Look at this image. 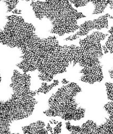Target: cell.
<instances>
[{
    "mask_svg": "<svg viewBox=\"0 0 113 134\" xmlns=\"http://www.w3.org/2000/svg\"><path fill=\"white\" fill-rule=\"evenodd\" d=\"M105 85L106 86V90H107L108 98L110 100V101H112V100H113V92H112L113 85H112V83L107 82L106 83Z\"/></svg>",
    "mask_w": 113,
    "mask_h": 134,
    "instance_id": "obj_11",
    "label": "cell"
},
{
    "mask_svg": "<svg viewBox=\"0 0 113 134\" xmlns=\"http://www.w3.org/2000/svg\"><path fill=\"white\" fill-rule=\"evenodd\" d=\"M112 37H113V35L111 34L109 37L108 38V41H107L106 43V47L107 48L108 51L110 52V53L112 54Z\"/></svg>",
    "mask_w": 113,
    "mask_h": 134,
    "instance_id": "obj_13",
    "label": "cell"
},
{
    "mask_svg": "<svg viewBox=\"0 0 113 134\" xmlns=\"http://www.w3.org/2000/svg\"><path fill=\"white\" fill-rule=\"evenodd\" d=\"M12 13L14 14H21V10H17V9H15L14 10H13Z\"/></svg>",
    "mask_w": 113,
    "mask_h": 134,
    "instance_id": "obj_17",
    "label": "cell"
},
{
    "mask_svg": "<svg viewBox=\"0 0 113 134\" xmlns=\"http://www.w3.org/2000/svg\"><path fill=\"white\" fill-rule=\"evenodd\" d=\"M112 1V0H107V1H99V0H90V2L92 3L95 9L93 14H100L104 12V10L107 7L108 4H110Z\"/></svg>",
    "mask_w": 113,
    "mask_h": 134,
    "instance_id": "obj_7",
    "label": "cell"
},
{
    "mask_svg": "<svg viewBox=\"0 0 113 134\" xmlns=\"http://www.w3.org/2000/svg\"><path fill=\"white\" fill-rule=\"evenodd\" d=\"M59 84V81L57 80H54L53 82L50 84H48L47 83L43 82L42 83L41 87L38 89L37 91V94L39 93H43L46 94L49 92L52 89L58 85Z\"/></svg>",
    "mask_w": 113,
    "mask_h": 134,
    "instance_id": "obj_8",
    "label": "cell"
},
{
    "mask_svg": "<svg viewBox=\"0 0 113 134\" xmlns=\"http://www.w3.org/2000/svg\"><path fill=\"white\" fill-rule=\"evenodd\" d=\"M104 108L108 113L109 116H113V111H112V101H110L108 103L104 106Z\"/></svg>",
    "mask_w": 113,
    "mask_h": 134,
    "instance_id": "obj_14",
    "label": "cell"
},
{
    "mask_svg": "<svg viewBox=\"0 0 113 134\" xmlns=\"http://www.w3.org/2000/svg\"><path fill=\"white\" fill-rule=\"evenodd\" d=\"M82 89L75 83L60 88L48 100V108L43 113L47 116H59L65 121H77L83 118L85 109L77 103L76 97Z\"/></svg>",
    "mask_w": 113,
    "mask_h": 134,
    "instance_id": "obj_3",
    "label": "cell"
},
{
    "mask_svg": "<svg viewBox=\"0 0 113 134\" xmlns=\"http://www.w3.org/2000/svg\"><path fill=\"white\" fill-rule=\"evenodd\" d=\"M112 18L109 14L100 16L98 19L93 20H89L85 21L79 27L80 31L77 32L75 35L66 38V41L75 40L80 37L87 35L90 31L94 29L101 30L104 28H108V18Z\"/></svg>",
    "mask_w": 113,
    "mask_h": 134,
    "instance_id": "obj_4",
    "label": "cell"
},
{
    "mask_svg": "<svg viewBox=\"0 0 113 134\" xmlns=\"http://www.w3.org/2000/svg\"><path fill=\"white\" fill-rule=\"evenodd\" d=\"M65 125L66 129L71 132V134H82L81 127L79 126H72L69 122H66Z\"/></svg>",
    "mask_w": 113,
    "mask_h": 134,
    "instance_id": "obj_9",
    "label": "cell"
},
{
    "mask_svg": "<svg viewBox=\"0 0 113 134\" xmlns=\"http://www.w3.org/2000/svg\"><path fill=\"white\" fill-rule=\"evenodd\" d=\"M21 129L24 134H49L45 128V124L42 121L33 122L28 126L22 127Z\"/></svg>",
    "mask_w": 113,
    "mask_h": 134,
    "instance_id": "obj_6",
    "label": "cell"
},
{
    "mask_svg": "<svg viewBox=\"0 0 113 134\" xmlns=\"http://www.w3.org/2000/svg\"><path fill=\"white\" fill-rule=\"evenodd\" d=\"M113 116L109 118L100 126L91 120H88L81 127L82 134H112Z\"/></svg>",
    "mask_w": 113,
    "mask_h": 134,
    "instance_id": "obj_5",
    "label": "cell"
},
{
    "mask_svg": "<svg viewBox=\"0 0 113 134\" xmlns=\"http://www.w3.org/2000/svg\"><path fill=\"white\" fill-rule=\"evenodd\" d=\"M7 5V12H12L15 9L17 4L18 3V0H8V1H3Z\"/></svg>",
    "mask_w": 113,
    "mask_h": 134,
    "instance_id": "obj_10",
    "label": "cell"
},
{
    "mask_svg": "<svg viewBox=\"0 0 113 134\" xmlns=\"http://www.w3.org/2000/svg\"><path fill=\"white\" fill-rule=\"evenodd\" d=\"M109 75H110V78L112 80V69H111L109 70Z\"/></svg>",
    "mask_w": 113,
    "mask_h": 134,
    "instance_id": "obj_19",
    "label": "cell"
},
{
    "mask_svg": "<svg viewBox=\"0 0 113 134\" xmlns=\"http://www.w3.org/2000/svg\"><path fill=\"white\" fill-rule=\"evenodd\" d=\"M62 83L63 84H65V85H66V84H69V81H67L66 79H63V80H62Z\"/></svg>",
    "mask_w": 113,
    "mask_h": 134,
    "instance_id": "obj_18",
    "label": "cell"
},
{
    "mask_svg": "<svg viewBox=\"0 0 113 134\" xmlns=\"http://www.w3.org/2000/svg\"><path fill=\"white\" fill-rule=\"evenodd\" d=\"M31 6L37 18L50 22V32L60 36L78 30V20L86 17L75 10L69 1H32Z\"/></svg>",
    "mask_w": 113,
    "mask_h": 134,
    "instance_id": "obj_2",
    "label": "cell"
},
{
    "mask_svg": "<svg viewBox=\"0 0 113 134\" xmlns=\"http://www.w3.org/2000/svg\"><path fill=\"white\" fill-rule=\"evenodd\" d=\"M70 3L75 5L76 7H83L87 4L89 2H90V0L88 1H77V0H70L69 1Z\"/></svg>",
    "mask_w": 113,
    "mask_h": 134,
    "instance_id": "obj_12",
    "label": "cell"
},
{
    "mask_svg": "<svg viewBox=\"0 0 113 134\" xmlns=\"http://www.w3.org/2000/svg\"><path fill=\"white\" fill-rule=\"evenodd\" d=\"M6 19L5 26L0 29V43L20 51L21 60L17 66L23 73L37 70L39 79L49 82L72 63L80 65L82 73L98 65V56L86 39L80 41V46H61L55 36L39 37L35 26L21 16L10 15Z\"/></svg>",
    "mask_w": 113,
    "mask_h": 134,
    "instance_id": "obj_1",
    "label": "cell"
},
{
    "mask_svg": "<svg viewBox=\"0 0 113 134\" xmlns=\"http://www.w3.org/2000/svg\"><path fill=\"white\" fill-rule=\"evenodd\" d=\"M46 129L48 131L50 132V133L51 134H54L53 133V128L51 126V125L49 124V123H48V124H47V126L46 127Z\"/></svg>",
    "mask_w": 113,
    "mask_h": 134,
    "instance_id": "obj_16",
    "label": "cell"
},
{
    "mask_svg": "<svg viewBox=\"0 0 113 134\" xmlns=\"http://www.w3.org/2000/svg\"><path fill=\"white\" fill-rule=\"evenodd\" d=\"M1 81V74H0V82Z\"/></svg>",
    "mask_w": 113,
    "mask_h": 134,
    "instance_id": "obj_20",
    "label": "cell"
},
{
    "mask_svg": "<svg viewBox=\"0 0 113 134\" xmlns=\"http://www.w3.org/2000/svg\"><path fill=\"white\" fill-rule=\"evenodd\" d=\"M62 123L61 122H58V124H56V127H55L53 129L54 134L60 133L62 131Z\"/></svg>",
    "mask_w": 113,
    "mask_h": 134,
    "instance_id": "obj_15",
    "label": "cell"
}]
</instances>
